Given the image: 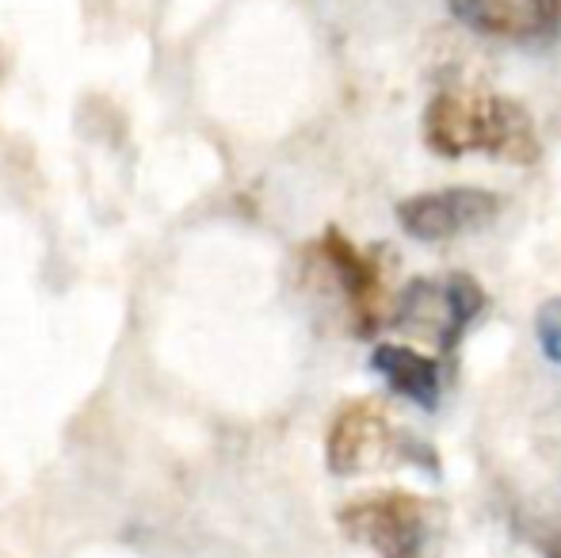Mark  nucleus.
Listing matches in <instances>:
<instances>
[{"label": "nucleus", "instance_id": "obj_2", "mask_svg": "<svg viewBox=\"0 0 561 558\" xmlns=\"http://www.w3.org/2000/svg\"><path fill=\"white\" fill-rule=\"evenodd\" d=\"M325 459L333 475H363L375 467H416L424 475H439V452L416 432L390 421L378 402H347L329 424Z\"/></svg>", "mask_w": 561, "mask_h": 558}, {"label": "nucleus", "instance_id": "obj_1", "mask_svg": "<svg viewBox=\"0 0 561 558\" xmlns=\"http://www.w3.org/2000/svg\"><path fill=\"white\" fill-rule=\"evenodd\" d=\"M424 141L447 161L489 153L493 161L535 164L542 157L531 112L519 100L485 89H439L424 107Z\"/></svg>", "mask_w": 561, "mask_h": 558}, {"label": "nucleus", "instance_id": "obj_7", "mask_svg": "<svg viewBox=\"0 0 561 558\" xmlns=\"http://www.w3.org/2000/svg\"><path fill=\"white\" fill-rule=\"evenodd\" d=\"M462 27L504 43H547L561 31V0H447Z\"/></svg>", "mask_w": 561, "mask_h": 558}, {"label": "nucleus", "instance_id": "obj_3", "mask_svg": "<svg viewBox=\"0 0 561 558\" xmlns=\"http://www.w3.org/2000/svg\"><path fill=\"white\" fill-rule=\"evenodd\" d=\"M436 509L405 490H382L340 509V532L378 558H421L428 551Z\"/></svg>", "mask_w": 561, "mask_h": 558}, {"label": "nucleus", "instance_id": "obj_8", "mask_svg": "<svg viewBox=\"0 0 561 558\" xmlns=\"http://www.w3.org/2000/svg\"><path fill=\"white\" fill-rule=\"evenodd\" d=\"M370 367L386 379L393 395L409 398L421 410H436L439 406V364L424 352L409 349V344H375L370 352Z\"/></svg>", "mask_w": 561, "mask_h": 558}, {"label": "nucleus", "instance_id": "obj_5", "mask_svg": "<svg viewBox=\"0 0 561 558\" xmlns=\"http://www.w3.org/2000/svg\"><path fill=\"white\" fill-rule=\"evenodd\" d=\"M501 215V195L485 187H439V192H421L398 203V223L409 238L416 241H450L489 226Z\"/></svg>", "mask_w": 561, "mask_h": 558}, {"label": "nucleus", "instance_id": "obj_6", "mask_svg": "<svg viewBox=\"0 0 561 558\" xmlns=\"http://www.w3.org/2000/svg\"><path fill=\"white\" fill-rule=\"evenodd\" d=\"M325 269L333 272L352 310V326L359 337H375L382 326H390V298H386V272L378 253H363L359 246L344 238L340 230H329L318 246Z\"/></svg>", "mask_w": 561, "mask_h": 558}, {"label": "nucleus", "instance_id": "obj_9", "mask_svg": "<svg viewBox=\"0 0 561 558\" xmlns=\"http://www.w3.org/2000/svg\"><path fill=\"white\" fill-rule=\"evenodd\" d=\"M524 536L531 539V547L542 558H561V501H558V509H542V513H535L531 521H527Z\"/></svg>", "mask_w": 561, "mask_h": 558}, {"label": "nucleus", "instance_id": "obj_4", "mask_svg": "<svg viewBox=\"0 0 561 558\" xmlns=\"http://www.w3.org/2000/svg\"><path fill=\"white\" fill-rule=\"evenodd\" d=\"M481 306H485V291L466 272L416 276L401 291L398 306L390 314V326L439 344V349H455L462 341L466 326L481 314Z\"/></svg>", "mask_w": 561, "mask_h": 558}, {"label": "nucleus", "instance_id": "obj_10", "mask_svg": "<svg viewBox=\"0 0 561 558\" xmlns=\"http://www.w3.org/2000/svg\"><path fill=\"white\" fill-rule=\"evenodd\" d=\"M535 333H539V349L550 364H561V298L539 306V318H535Z\"/></svg>", "mask_w": 561, "mask_h": 558}]
</instances>
